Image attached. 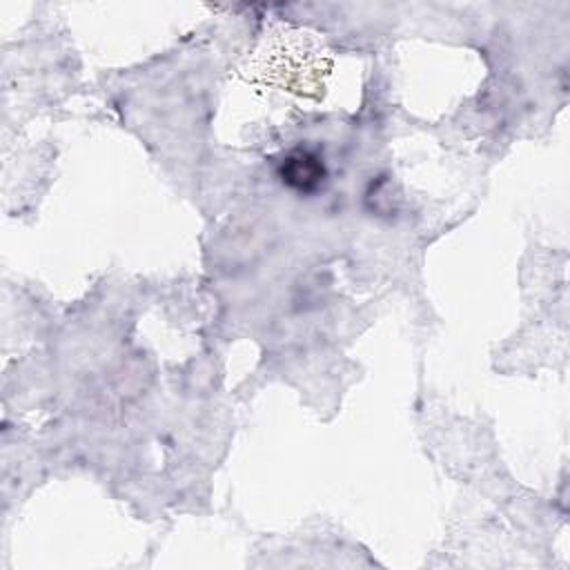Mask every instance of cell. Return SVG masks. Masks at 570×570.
Returning <instances> with one entry per match:
<instances>
[{
    "instance_id": "obj_1",
    "label": "cell",
    "mask_w": 570,
    "mask_h": 570,
    "mask_svg": "<svg viewBox=\"0 0 570 570\" xmlns=\"http://www.w3.org/2000/svg\"><path fill=\"white\" fill-rule=\"evenodd\" d=\"M278 176L283 185H287L289 189L301 194H312L325 183L327 169L318 154L309 149H294L281 160Z\"/></svg>"
}]
</instances>
